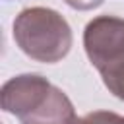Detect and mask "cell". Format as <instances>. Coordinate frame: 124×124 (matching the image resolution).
<instances>
[{"mask_svg": "<svg viewBox=\"0 0 124 124\" xmlns=\"http://www.w3.org/2000/svg\"><path fill=\"white\" fill-rule=\"evenodd\" d=\"M14 41L23 54L37 62H60L72 48V29L52 8L33 6L21 10L14 19Z\"/></svg>", "mask_w": 124, "mask_h": 124, "instance_id": "1", "label": "cell"}, {"mask_svg": "<svg viewBox=\"0 0 124 124\" xmlns=\"http://www.w3.org/2000/svg\"><path fill=\"white\" fill-rule=\"evenodd\" d=\"M52 83L39 74H19L10 78L0 91L2 110L23 120L35 112L48 97Z\"/></svg>", "mask_w": 124, "mask_h": 124, "instance_id": "3", "label": "cell"}, {"mask_svg": "<svg viewBox=\"0 0 124 124\" xmlns=\"http://www.w3.org/2000/svg\"><path fill=\"white\" fill-rule=\"evenodd\" d=\"M76 124H124V116L110 110H93L78 118Z\"/></svg>", "mask_w": 124, "mask_h": 124, "instance_id": "6", "label": "cell"}, {"mask_svg": "<svg viewBox=\"0 0 124 124\" xmlns=\"http://www.w3.org/2000/svg\"><path fill=\"white\" fill-rule=\"evenodd\" d=\"M76 108L68 95L52 85L46 101L29 116L19 120L21 124H76Z\"/></svg>", "mask_w": 124, "mask_h": 124, "instance_id": "4", "label": "cell"}, {"mask_svg": "<svg viewBox=\"0 0 124 124\" xmlns=\"http://www.w3.org/2000/svg\"><path fill=\"white\" fill-rule=\"evenodd\" d=\"M83 48L89 62L101 72L124 58V19L97 16L83 31Z\"/></svg>", "mask_w": 124, "mask_h": 124, "instance_id": "2", "label": "cell"}, {"mask_svg": "<svg viewBox=\"0 0 124 124\" xmlns=\"http://www.w3.org/2000/svg\"><path fill=\"white\" fill-rule=\"evenodd\" d=\"M70 8L74 10H81V12H87V10H93V8H99L103 4V0H64Z\"/></svg>", "mask_w": 124, "mask_h": 124, "instance_id": "7", "label": "cell"}, {"mask_svg": "<svg viewBox=\"0 0 124 124\" xmlns=\"http://www.w3.org/2000/svg\"><path fill=\"white\" fill-rule=\"evenodd\" d=\"M101 78L105 87L120 101H124V58L118 60L116 64L101 70Z\"/></svg>", "mask_w": 124, "mask_h": 124, "instance_id": "5", "label": "cell"}]
</instances>
